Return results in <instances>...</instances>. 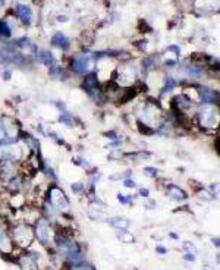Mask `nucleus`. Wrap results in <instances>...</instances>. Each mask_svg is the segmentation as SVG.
Wrapping results in <instances>:
<instances>
[{
    "instance_id": "obj_1",
    "label": "nucleus",
    "mask_w": 220,
    "mask_h": 270,
    "mask_svg": "<svg viewBox=\"0 0 220 270\" xmlns=\"http://www.w3.org/2000/svg\"><path fill=\"white\" fill-rule=\"evenodd\" d=\"M34 236H35V234L28 223H18L12 229V239L21 248L30 247L34 241Z\"/></svg>"
},
{
    "instance_id": "obj_2",
    "label": "nucleus",
    "mask_w": 220,
    "mask_h": 270,
    "mask_svg": "<svg viewBox=\"0 0 220 270\" xmlns=\"http://www.w3.org/2000/svg\"><path fill=\"white\" fill-rule=\"evenodd\" d=\"M198 122L203 128H215L219 124V112L213 106L204 104L198 110Z\"/></svg>"
},
{
    "instance_id": "obj_3",
    "label": "nucleus",
    "mask_w": 220,
    "mask_h": 270,
    "mask_svg": "<svg viewBox=\"0 0 220 270\" xmlns=\"http://www.w3.org/2000/svg\"><path fill=\"white\" fill-rule=\"evenodd\" d=\"M94 61V55H88V53L76 55L71 62V69H72V72H75L78 75H84L85 72H88L91 69Z\"/></svg>"
},
{
    "instance_id": "obj_4",
    "label": "nucleus",
    "mask_w": 220,
    "mask_h": 270,
    "mask_svg": "<svg viewBox=\"0 0 220 270\" xmlns=\"http://www.w3.org/2000/svg\"><path fill=\"white\" fill-rule=\"evenodd\" d=\"M160 121H161V110L156 104L147 103L146 107L143 109V113H141V124L151 128L153 125H156V127L160 125Z\"/></svg>"
},
{
    "instance_id": "obj_5",
    "label": "nucleus",
    "mask_w": 220,
    "mask_h": 270,
    "mask_svg": "<svg viewBox=\"0 0 220 270\" xmlns=\"http://www.w3.org/2000/svg\"><path fill=\"white\" fill-rule=\"evenodd\" d=\"M49 204L52 207H55L56 210H61L65 211L69 208V199L66 197V194L63 193V190H61L59 187L53 185L50 190H49Z\"/></svg>"
},
{
    "instance_id": "obj_6",
    "label": "nucleus",
    "mask_w": 220,
    "mask_h": 270,
    "mask_svg": "<svg viewBox=\"0 0 220 270\" xmlns=\"http://www.w3.org/2000/svg\"><path fill=\"white\" fill-rule=\"evenodd\" d=\"M34 234L37 235L38 241H40L41 244H44V245H49V244L52 242V226H50V223H49L46 219H43V217H40V219L37 220Z\"/></svg>"
},
{
    "instance_id": "obj_7",
    "label": "nucleus",
    "mask_w": 220,
    "mask_h": 270,
    "mask_svg": "<svg viewBox=\"0 0 220 270\" xmlns=\"http://www.w3.org/2000/svg\"><path fill=\"white\" fill-rule=\"evenodd\" d=\"M82 88L88 93V96H91L95 101L97 99L100 100L101 99V91H100V87H98V78L95 73H88L84 76V81H82Z\"/></svg>"
},
{
    "instance_id": "obj_8",
    "label": "nucleus",
    "mask_w": 220,
    "mask_h": 270,
    "mask_svg": "<svg viewBox=\"0 0 220 270\" xmlns=\"http://www.w3.org/2000/svg\"><path fill=\"white\" fill-rule=\"evenodd\" d=\"M197 93H198V100L201 101L203 104L213 106L215 103H218V100H219V93L215 88H210V87H198L197 88Z\"/></svg>"
},
{
    "instance_id": "obj_9",
    "label": "nucleus",
    "mask_w": 220,
    "mask_h": 270,
    "mask_svg": "<svg viewBox=\"0 0 220 270\" xmlns=\"http://www.w3.org/2000/svg\"><path fill=\"white\" fill-rule=\"evenodd\" d=\"M15 13L18 15V18L22 21V24H25V25H31L32 22V18H34V13H32V9L28 6V4H22V3H19V4H16L15 6Z\"/></svg>"
},
{
    "instance_id": "obj_10",
    "label": "nucleus",
    "mask_w": 220,
    "mask_h": 270,
    "mask_svg": "<svg viewBox=\"0 0 220 270\" xmlns=\"http://www.w3.org/2000/svg\"><path fill=\"white\" fill-rule=\"evenodd\" d=\"M166 196L169 197V199H172V200H175V202H184V200H187V193L182 190V188H179L178 185H175V184H169L167 185V188H166Z\"/></svg>"
},
{
    "instance_id": "obj_11",
    "label": "nucleus",
    "mask_w": 220,
    "mask_h": 270,
    "mask_svg": "<svg viewBox=\"0 0 220 270\" xmlns=\"http://www.w3.org/2000/svg\"><path fill=\"white\" fill-rule=\"evenodd\" d=\"M185 73L192 76V78H200L204 73V65L203 64H197V62H187L184 65Z\"/></svg>"
},
{
    "instance_id": "obj_12",
    "label": "nucleus",
    "mask_w": 220,
    "mask_h": 270,
    "mask_svg": "<svg viewBox=\"0 0 220 270\" xmlns=\"http://www.w3.org/2000/svg\"><path fill=\"white\" fill-rule=\"evenodd\" d=\"M52 44L58 49H61L63 52L71 49V40L62 33H56L52 37Z\"/></svg>"
},
{
    "instance_id": "obj_13",
    "label": "nucleus",
    "mask_w": 220,
    "mask_h": 270,
    "mask_svg": "<svg viewBox=\"0 0 220 270\" xmlns=\"http://www.w3.org/2000/svg\"><path fill=\"white\" fill-rule=\"evenodd\" d=\"M173 104H175L178 112L185 113V112H188L189 109L192 107V100L189 97H187L185 94H179V96H176L173 99Z\"/></svg>"
},
{
    "instance_id": "obj_14",
    "label": "nucleus",
    "mask_w": 220,
    "mask_h": 270,
    "mask_svg": "<svg viewBox=\"0 0 220 270\" xmlns=\"http://www.w3.org/2000/svg\"><path fill=\"white\" fill-rule=\"evenodd\" d=\"M37 61L47 68H52L56 64V58L52 52L49 50H41V52H37Z\"/></svg>"
},
{
    "instance_id": "obj_15",
    "label": "nucleus",
    "mask_w": 220,
    "mask_h": 270,
    "mask_svg": "<svg viewBox=\"0 0 220 270\" xmlns=\"http://www.w3.org/2000/svg\"><path fill=\"white\" fill-rule=\"evenodd\" d=\"M12 242H13V241L9 238V235L0 228V250H1L3 253H10V251H12V247H13Z\"/></svg>"
},
{
    "instance_id": "obj_16",
    "label": "nucleus",
    "mask_w": 220,
    "mask_h": 270,
    "mask_svg": "<svg viewBox=\"0 0 220 270\" xmlns=\"http://www.w3.org/2000/svg\"><path fill=\"white\" fill-rule=\"evenodd\" d=\"M110 223L116 228V229H128L129 228V220H126L124 217H115L110 220Z\"/></svg>"
},
{
    "instance_id": "obj_17",
    "label": "nucleus",
    "mask_w": 220,
    "mask_h": 270,
    "mask_svg": "<svg viewBox=\"0 0 220 270\" xmlns=\"http://www.w3.org/2000/svg\"><path fill=\"white\" fill-rule=\"evenodd\" d=\"M10 34H12V28H10V25L7 24V21L0 19V37L7 38V37H10Z\"/></svg>"
},
{
    "instance_id": "obj_18",
    "label": "nucleus",
    "mask_w": 220,
    "mask_h": 270,
    "mask_svg": "<svg viewBox=\"0 0 220 270\" xmlns=\"http://www.w3.org/2000/svg\"><path fill=\"white\" fill-rule=\"evenodd\" d=\"M50 73H52L55 78H65V75H66L62 65H58V64H55L53 67L50 68Z\"/></svg>"
},
{
    "instance_id": "obj_19",
    "label": "nucleus",
    "mask_w": 220,
    "mask_h": 270,
    "mask_svg": "<svg viewBox=\"0 0 220 270\" xmlns=\"http://www.w3.org/2000/svg\"><path fill=\"white\" fill-rule=\"evenodd\" d=\"M175 87H176V81H175L172 76H167V79H166V84H164V87H163V90H161V94L170 93V91H172Z\"/></svg>"
},
{
    "instance_id": "obj_20",
    "label": "nucleus",
    "mask_w": 220,
    "mask_h": 270,
    "mask_svg": "<svg viewBox=\"0 0 220 270\" xmlns=\"http://www.w3.org/2000/svg\"><path fill=\"white\" fill-rule=\"evenodd\" d=\"M61 122L65 124V125H68V127H73V116L69 112L63 110L62 115H61Z\"/></svg>"
},
{
    "instance_id": "obj_21",
    "label": "nucleus",
    "mask_w": 220,
    "mask_h": 270,
    "mask_svg": "<svg viewBox=\"0 0 220 270\" xmlns=\"http://www.w3.org/2000/svg\"><path fill=\"white\" fill-rule=\"evenodd\" d=\"M88 216H90L93 220H98V222H104V220H107V216H106L104 213H101V211H94V210H90Z\"/></svg>"
},
{
    "instance_id": "obj_22",
    "label": "nucleus",
    "mask_w": 220,
    "mask_h": 270,
    "mask_svg": "<svg viewBox=\"0 0 220 270\" xmlns=\"http://www.w3.org/2000/svg\"><path fill=\"white\" fill-rule=\"evenodd\" d=\"M71 188H72L73 194H82L84 190H85V185H84V182H73L71 185Z\"/></svg>"
},
{
    "instance_id": "obj_23",
    "label": "nucleus",
    "mask_w": 220,
    "mask_h": 270,
    "mask_svg": "<svg viewBox=\"0 0 220 270\" xmlns=\"http://www.w3.org/2000/svg\"><path fill=\"white\" fill-rule=\"evenodd\" d=\"M143 173H144V176H147V178H156L157 176V169L153 168V166H146V168L143 169Z\"/></svg>"
},
{
    "instance_id": "obj_24",
    "label": "nucleus",
    "mask_w": 220,
    "mask_h": 270,
    "mask_svg": "<svg viewBox=\"0 0 220 270\" xmlns=\"http://www.w3.org/2000/svg\"><path fill=\"white\" fill-rule=\"evenodd\" d=\"M73 270H95L91 265L88 263H73Z\"/></svg>"
},
{
    "instance_id": "obj_25",
    "label": "nucleus",
    "mask_w": 220,
    "mask_h": 270,
    "mask_svg": "<svg viewBox=\"0 0 220 270\" xmlns=\"http://www.w3.org/2000/svg\"><path fill=\"white\" fill-rule=\"evenodd\" d=\"M184 248H185L188 253H191V254H195V253H197V248H195V247H194V244H191L189 241L184 242Z\"/></svg>"
},
{
    "instance_id": "obj_26",
    "label": "nucleus",
    "mask_w": 220,
    "mask_h": 270,
    "mask_svg": "<svg viewBox=\"0 0 220 270\" xmlns=\"http://www.w3.org/2000/svg\"><path fill=\"white\" fill-rule=\"evenodd\" d=\"M124 187H126V188H135V187H137V182H135L134 179L126 178L125 181H124Z\"/></svg>"
},
{
    "instance_id": "obj_27",
    "label": "nucleus",
    "mask_w": 220,
    "mask_h": 270,
    "mask_svg": "<svg viewBox=\"0 0 220 270\" xmlns=\"http://www.w3.org/2000/svg\"><path fill=\"white\" fill-rule=\"evenodd\" d=\"M167 50H169V52H175L176 56H181V49H179L178 46H169Z\"/></svg>"
},
{
    "instance_id": "obj_28",
    "label": "nucleus",
    "mask_w": 220,
    "mask_h": 270,
    "mask_svg": "<svg viewBox=\"0 0 220 270\" xmlns=\"http://www.w3.org/2000/svg\"><path fill=\"white\" fill-rule=\"evenodd\" d=\"M118 200L122 204H128V202H131V197H125L124 194H118Z\"/></svg>"
},
{
    "instance_id": "obj_29",
    "label": "nucleus",
    "mask_w": 220,
    "mask_h": 270,
    "mask_svg": "<svg viewBox=\"0 0 220 270\" xmlns=\"http://www.w3.org/2000/svg\"><path fill=\"white\" fill-rule=\"evenodd\" d=\"M140 196H141V197H146V199H148V196H150V191H148V188H141V190H140Z\"/></svg>"
},
{
    "instance_id": "obj_30",
    "label": "nucleus",
    "mask_w": 220,
    "mask_h": 270,
    "mask_svg": "<svg viewBox=\"0 0 220 270\" xmlns=\"http://www.w3.org/2000/svg\"><path fill=\"white\" fill-rule=\"evenodd\" d=\"M176 64H178L176 61H166V62H164L166 68H175L176 67Z\"/></svg>"
},
{
    "instance_id": "obj_31",
    "label": "nucleus",
    "mask_w": 220,
    "mask_h": 270,
    "mask_svg": "<svg viewBox=\"0 0 220 270\" xmlns=\"http://www.w3.org/2000/svg\"><path fill=\"white\" fill-rule=\"evenodd\" d=\"M184 259H185L187 262H194V260H195V254H191V253H188V254H185V256H184Z\"/></svg>"
},
{
    "instance_id": "obj_32",
    "label": "nucleus",
    "mask_w": 220,
    "mask_h": 270,
    "mask_svg": "<svg viewBox=\"0 0 220 270\" xmlns=\"http://www.w3.org/2000/svg\"><path fill=\"white\" fill-rule=\"evenodd\" d=\"M156 253H158V254H166L167 253V248H164V247H156Z\"/></svg>"
},
{
    "instance_id": "obj_33",
    "label": "nucleus",
    "mask_w": 220,
    "mask_h": 270,
    "mask_svg": "<svg viewBox=\"0 0 220 270\" xmlns=\"http://www.w3.org/2000/svg\"><path fill=\"white\" fill-rule=\"evenodd\" d=\"M106 136L107 138H110V139H116L118 136H116V134L113 133V131H110V133H106Z\"/></svg>"
},
{
    "instance_id": "obj_34",
    "label": "nucleus",
    "mask_w": 220,
    "mask_h": 270,
    "mask_svg": "<svg viewBox=\"0 0 220 270\" xmlns=\"http://www.w3.org/2000/svg\"><path fill=\"white\" fill-rule=\"evenodd\" d=\"M1 75H3V78H4L6 81H7V79H10V70H4Z\"/></svg>"
},
{
    "instance_id": "obj_35",
    "label": "nucleus",
    "mask_w": 220,
    "mask_h": 270,
    "mask_svg": "<svg viewBox=\"0 0 220 270\" xmlns=\"http://www.w3.org/2000/svg\"><path fill=\"white\" fill-rule=\"evenodd\" d=\"M154 205H156V202H154V200H151V202H148L147 204H146V207H147V208H153Z\"/></svg>"
},
{
    "instance_id": "obj_36",
    "label": "nucleus",
    "mask_w": 220,
    "mask_h": 270,
    "mask_svg": "<svg viewBox=\"0 0 220 270\" xmlns=\"http://www.w3.org/2000/svg\"><path fill=\"white\" fill-rule=\"evenodd\" d=\"M58 21H63V22H65V21H68V19H66V16H58Z\"/></svg>"
},
{
    "instance_id": "obj_37",
    "label": "nucleus",
    "mask_w": 220,
    "mask_h": 270,
    "mask_svg": "<svg viewBox=\"0 0 220 270\" xmlns=\"http://www.w3.org/2000/svg\"><path fill=\"white\" fill-rule=\"evenodd\" d=\"M170 238H173V239H179V236L176 235V234H173V232L170 234Z\"/></svg>"
},
{
    "instance_id": "obj_38",
    "label": "nucleus",
    "mask_w": 220,
    "mask_h": 270,
    "mask_svg": "<svg viewBox=\"0 0 220 270\" xmlns=\"http://www.w3.org/2000/svg\"><path fill=\"white\" fill-rule=\"evenodd\" d=\"M4 1H6V0H0V6H3V4H4Z\"/></svg>"
}]
</instances>
